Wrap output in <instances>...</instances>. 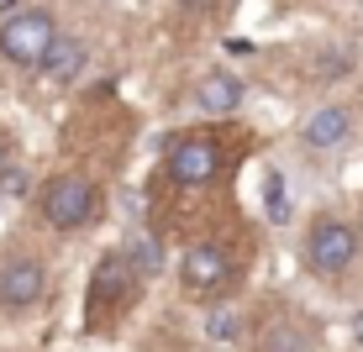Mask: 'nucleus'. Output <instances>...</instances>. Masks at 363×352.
Masks as SVG:
<instances>
[{"label":"nucleus","mask_w":363,"mask_h":352,"mask_svg":"<svg viewBox=\"0 0 363 352\" xmlns=\"http://www.w3.org/2000/svg\"><path fill=\"white\" fill-rule=\"evenodd\" d=\"M106 179L90 169H58L43 184H32V216L48 237H84L106 221Z\"/></svg>","instance_id":"f257e3e1"},{"label":"nucleus","mask_w":363,"mask_h":352,"mask_svg":"<svg viewBox=\"0 0 363 352\" xmlns=\"http://www.w3.org/2000/svg\"><path fill=\"white\" fill-rule=\"evenodd\" d=\"M242 253L227 232H195L179 253V268L174 279L190 300H206V305H227V300L242 289Z\"/></svg>","instance_id":"f03ea898"},{"label":"nucleus","mask_w":363,"mask_h":352,"mask_svg":"<svg viewBox=\"0 0 363 352\" xmlns=\"http://www.w3.org/2000/svg\"><path fill=\"white\" fill-rule=\"evenodd\" d=\"M300 263H306L311 279L327 284V289L353 279V268L363 263L353 216H342V210H316V216L306 221V232H300Z\"/></svg>","instance_id":"7ed1b4c3"},{"label":"nucleus","mask_w":363,"mask_h":352,"mask_svg":"<svg viewBox=\"0 0 363 352\" xmlns=\"http://www.w3.org/2000/svg\"><path fill=\"white\" fill-rule=\"evenodd\" d=\"M143 289L147 284L137 279V268L121 258V247H106V253L95 258L90 279H84V331H90V336L116 331V326L137 310Z\"/></svg>","instance_id":"20e7f679"},{"label":"nucleus","mask_w":363,"mask_h":352,"mask_svg":"<svg viewBox=\"0 0 363 352\" xmlns=\"http://www.w3.org/2000/svg\"><path fill=\"white\" fill-rule=\"evenodd\" d=\"M227 174V142L221 132H174L164 142V179L184 195H200Z\"/></svg>","instance_id":"39448f33"},{"label":"nucleus","mask_w":363,"mask_h":352,"mask_svg":"<svg viewBox=\"0 0 363 352\" xmlns=\"http://www.w3.org/2000/svg\"><path fill=\"white\" fill-rule=\"evenodd\" d=\"M53 295V263L37 247H6L0 253V316H27Z\"/></svg>","instance_id":"423d86ee"},{"label":"nucleus","mask_w":363,"mask_h":352,"mask_svg":"<svg viewBox=\"0 0 363 352\" xmlns=\"http://www.w3.org/2000/svg\"><path fill=\"white\" fill-rule=\"evenodd\" d=\"M58 32L64 27H58L53 6H21L11 16H0V58L21 74H37V64H43V53L53 47Z\"/></svg>","instance_id":"0eeeda50"},{"label":"nucleus","mask_w":363,"mask_h":352,"mask_svg":"<svg viewBox=\"0 0 363 352\" xmlns=\"http://www.w3.org/2000/svg\"><path fill=\"white\" fill-rule=\"evenodd\" d=\"M242 336L253 342V352H321V331L306 310H269V316H253L242 326Z\"/></svg>","instance_id":"6e6552de"},{"label":"nucleus","mask_w":363,"mask_h":352,"mask_svg":"<svg viewBox=\"0 0 363 352\" xmlns=\"http://www.w3.org/2000/svg\"><path fill=\"white\" fill-rule=\"evenodd\" d=\"M358 137V110L342 106V100H332V106H316L306 121H300V147H306L311 158H337L347 153Z\"/></svg>","instance_id":"1a4fd4ad"},{"label":"nucleus","mask_w":363,"mask_h":352,"mask_svg":"<svg viewBox=\"0 0 363 352\" xmlns=\"http://www.w3.org/2000/svg\"><path fill=\"white\" fill-rule=\"evenodd\" d=\"M190 100H195L200 116L227 121V116H237V106H242V79L227 74V69H211V74H200V79H195V95Z\"/></svg>","instance_id":"9d476101"},{"label":"nucleus","mask_w":363,"mask_h":352,"mask_svg":"<svg viewBox=\"0 0 363 352\" xmlns=\"http://www.w3.org/2000/svg\"><path fill=\"white\" fill-rule=\"evenodd\" d=\"M84 58H90V47H84L79 37L58 32V37H53V47L43 53V64H37V74H43L48 84H74V79L84 74Z\"/></svg>","instance_id":"9b49d317"},{"label":"nucleus","mask_w":363,"mask_h":352,"mask_svg":"<svg viewBox=\"0 0 363 352\" xmlns=\"http://www.w3.org/2000/svg\"><path fill=\"white\" fill-rule=\"evenodd\" d=\"M116 247H121V258L137 268V279H143V284L164 273V237H158V232H132L127 242H116Z\"/></svg>","instance_id":"f8f14e48"},{"label":"nucleus","mask_w":363,"mask_h":352,"mask_svg":"<svg viewBox=\"0 0 363 352\" xmlns=\"http://www.w3.org/2000/svg\"><path fill=\"white\" fill-rule=\"evenodd\" d=\"M242 326H247V316H237L232 305H211L206 336H211V342H237V336H242Z\"/></svg>","instance_id":"ddd939ff"},{"label":"nucleus","mask_w":363,"mask_h":352,"mask_svg":"<svg viewBox=\"0 0 363 352\" xmlns=\"http://www.w3.org/2000/svg\"><path fill=\"white\" fill-rule=\"evenodd\" d=\"M0 195L6 200H27L32 195V174L21 169V163H6V169H0Z\"/></svg>","instance_id":"4468645a"},{"label":"nucleus","mask_w":363,"mask_h":352,"mask_svg":"<svg viewBox=\"0 0 363 352\" xmlns=\"http://www.w3.org/2000/svg\"><path fill=\"white\" fill-rule=\"evenodd\" d=\"M264 200H269V216L274 221L290 216V200H284V179H279V174H269V179H264Z\"/></svg>","instance_id":"2eb2a0df"},{"label":"nucleus","mask_w":363,"mask_h":352,"mask_svg":"<svg viewBox=\"0 0 363 352\" xmlns=\"http://www.w3.org/2000/svg\"><path fill=\"white\" fill-rule=\"evenodd\" d=\"M11 147H16V142H11V132H0V169L11 163Z\"/></svg>","instance_id":"dca6fc26"},{"label":"nucleus","mask_w":363,"mask_h":352,"mask_svg":"<svg viewBox=\"0 0 363 352\" xmlns=\"http://www.w3.org/2000/svg\"><path fill=\"white\" fill-rule=\"evenodd\" d=\"M353 342L363 347V310H358V316H353Z\"/></svg>","instance_id":"f3484780"},{"label":"nucleus","mask_w":363,"mask_h":352,"mask_svg":"<svg viewBox=\"0 0 363 352\" xmlns=\"http://www.w3.org/2000/svg\"><path fill=\"white\" fill-rule=\"evenodd\" d=\"M11 11H21V0H0V16H11Z\"/></svg>","instance_id":"a211bd4d"},{"label":"nucleus","mask_w":363,"mask_h":352,"mask_svg":"<svg viewBox=\"0 0 363 352\" xmlns=\"http://www.w3.org/2000/svg\"><path fill=\"white\" fill-rule=\"evenodd\" d=\"M353 226H358V247H363V216H358V221H353Z\"/></svg>","instance_id":"6ab92c4d"}]
</instances>
